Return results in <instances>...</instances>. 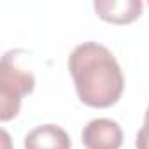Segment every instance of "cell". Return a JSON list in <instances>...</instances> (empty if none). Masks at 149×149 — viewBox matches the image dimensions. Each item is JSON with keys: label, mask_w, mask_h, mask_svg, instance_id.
<instances>
[{"label": "cell", "mask_w": 149, "mask_h": 149, "mask_svg": "<svg viewBox=\"0 0 149 149\" xmlns=\"http://www.w3.org/2000/svg\"><path fill=\"white\" fill-rule=\"evenodd\" d=\"M68 70L77 97L90 107H111L123 95V70L116 56L98 42L79 44L68 56Z\"/></svg>", "instance_id": "6da1fadb"}, {"label": "cell", "mask_w": 149, "mask_h": 149, "mask_svg": "<svg viewBox=\"0 0 149 149\" xmlns=\"http://www.w3.org/2000/svg\"><path fill=\"white\" fill-rule=\"evenodd\" d=\"M21 51H7L0 63V119L9 121L19 112L21 98L33 91V74L19 65L18 54Z\"/></svg>", "instance_id": "7a4b0ae2"}, {"label": "cell", "mask_w": 149, "mask_h": 149, "mask_svg": "<svg viewBox=\"0 0 149 149\" xmlns=\"http://www.w3.org/2000/svg\"><path fill=\"white\" fill-rule=\"evenodd\" d=\"M81 137L86 149H119L123 146V130L109 118L91 119Z\"/></svg>", "instance_id": "3957f363"}, {"label": "cell", "mask_w": 149, "mask_h": 149, "mask_svg": "<svg viewBox=\"0 0 149 149\" xmlns=\"http://www.w3.org/2000/svg\"><path fill=\"white\" fill-rule=\"evenodd\" d=\"M93 7L104 21L116 25L132 23L142 14L140 0H95Z\"/></svg>", "instance_id": "277c9868"}, {"label": "cell", "mask_w": 149, "mask_h": 149, "mask_svg": "<svg viewBox=\"0 0 149 149\" xmlns=\"http://www.w3.org/2000/svg\"><path fill=\"white\" fill-rule=\"evenodd\" d=\"M68 133L58 125H40L25 137V149H70Z\"/></svg>", "instance_id": "5b68a950"}, {"label": "cell", "mask_w": 149, "mask_h": 149, "mask_svg": "<svg viewBox=\"0 0 149 149\" xmlns=\"http://www.w3.org/2000/svg\"><path fill=\"white\" fill-rule=\"evenodd\" d=\"M135 147L137 149H149V105H147L146 114H144V123H142L140 130L137 132Z\"/></svg>", "instance_id": "8992f818"}]
</instances>
